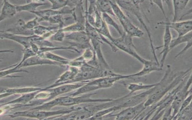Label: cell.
Returning <instances> with one entry per match:
<instances>
[{"instance_id": "obj_6", "label": "cell", "mask_w": 192, "mask_h": 120, "mask_svg": "<svg viewBox=\"0 0 192 120\" xmlns=\"http://www.w3.org/2000/svg\"><path fill=\"white\" fill-rule=\"evenodd\" d=\"M112 82L108 77H103L85 85L77 92V94L84 93L99 89L112 87Z\"/></svg>"}, {"instance_id": "obj_9", "label": "cell", "mask_w": 192, "mask_h": 120, "mask_svg": "<svg viewBox=\"0 0 192 120\" xmlns=\"http://www.w3.org/2000/svg\"><path fill=\"white\" fill-rule=\"evenodd\" d=\"M162 69V68L155 61L154 62L149 60L143 64V69L139 72L127 75L128 79L134 77L142 76L153 72L161 71Z\"/></svg>"}, {"instance_id": "obj_3", "label": "cell", "mask_w": 192, "mask_h": 120, "mask_svg": "<svg viewBox=\"0 0 192 120\" xmlns=\"http://www.w3.org/2000/svg\"><path fill=\"white\" fill-rule=\"evenodd\" d=\"M145 101L135 106L124 108L116 114H110L109 117H115V120H136L146 108L144 105Z\"/></svg>"}, {"instance_id": "obj_16", "label": "cell", "mask_w": 192, "mask_h": 120, "mask_svg": "<svg viewBox=\"0 0 192 120\" xmlns=\"http://www.w3.org/2000/svg\"><path fill=\"white\" fill-rule=\"evenodd\" d=\"M30 2L27 4L21 5H15L17 12L22 11H28L30 12L36 11L38 7L43 4L36 2Z\"/></svg>"}, {"instance_id": "obj_19", "label": "cell", "mask_w": 192, "mask_h": 120, "mask_svg": "<svg viewBox=\"0 0 192 120\" xmlns=\"http://www.w3.org/2000/svg\"><path fill=\"white\" fill-rule=\"evenodd\" d=\"M186 43V45L181 50V51L178 53H177V54L175 56V58H176L182 55L192 46V40Z\"/></svg>"}, {"instance_id": "obj_12", "label": "cell", "mask_w": 192, "mask_h": 120, "mask_svg": "<svg viewBox=\"0 0 192 120\" xmlns=\"http://www.w3.org/2000/svg\"><path fill=\"white\" fill-rule=\"evenodd\" d=\"M3 1L0 15L1 21L5 19L12 17L17 12L15 5L11 4L8 1L4 0Z\"/></svg>"}, {"instance_id": "obj_8", "label": "cell", "mask_w": 192, "mask_h": 120, "mask_svg": "<svg viewBox=\"0 0 192 120\" xmlns=\"http://www.w3.org/2000/svg\"><path fill=\"white\" fill-rule=\"evenodd\" d=\"M140 2V1H124L122 3V6L125 9L131 12L137 17L138 20L145 27L147 32L150 40L151 41H152V39L151 34L147 29V26L145 24L141 15L139 6V4Z\"/></svg>"}, {"instance_id": "obj_1", "label": "cell", "mask_w": 192, "mask_h": 120, "mask_svg": "<svg viewBox=\"0 0 192 120\" xmlns=\"http://www.w3.org/2000/svg\"><path fill=\"white\" fill-rule=\"evenodd\" d=\"M190 67L185 71L174 72L171 66L167 65L165 74L160 81L156 83L153 92L145 101L146 107L151 106L159 101L167 93L184 81L190 74Z\"/></svg>"}, {"instance_id": "obj_5", "label": "cell", "mask_w": 192, "mask_h": 120, "mask_svg": "<svg viewBox=\"0 0 192 120\" xmlns=\"http://www.w3.org/2000/svg\"><path fill=\"white\" fill-rule=\"evenodd\" d=\"M0 32L1 38H7L16 41L22 45L25 48H30L31 42L34 43L42 39L41 37L35 35L31 36H22L4 31H1Z\"/></svg>"}, {"instance_id": "obj_20", "label": "cell", "mask_w": 192, "mask_h": 120, "mask_svg": "<svg viewBox=\"0 0 192 120\" xmlns=\"http://www.w3.org/2000/svg\"><path fill=\"white\" fill-rule=\"evenodd\" d=\"M153 3L156 4L157 5L159 8L161 10L162 14L165 17V18H167L166 16V14L165 10L163 7L162 1L161 0H156V1H151Z\"/></svg>"}, {"instance_id": "obj_21", "label": "cell", "mask_w": 192, "mask_h": 120, "mask_svg": "<svg viewBox=\"0 0 192 120\" xmlns=\"http://www.w3.org/2000/svg\"><path fill=\"white\" fill-rule=\"evenodd\" d=\"M30 48L34 52H36L38 50L37 45L35 43L31 42L30 44Z\"/></svg>"}, {"instance_id": "obj_10", "label": "cell", "mask_w": 192, "mask_h": 120, "mask_svg": "<svg viewBox=\"0 0 192 120\" xmlns=\"http://www.w3.org/2000/svg\"><path fill=\"white\" fill-rule=\"evenodd\" d=\"M25 21L19 19L13 28L8 29L4 31L15 35H22L26 36H31L34 34L33 30L27 29L26 27Z\"/></svg>"}, {"instance_id": "obj_17", "label": "cell", "mask_w": 192, "mask_h": 120, "mask_svg": "<svg viewBox=\"0 0 192 120\" xmlns=\"http://www.w3.org/2000/svg\"><path fill=\"white\" fill-rule=\"evenodd\" d=\"M38 18L35 17L33 19L28 21L26 24V28L28 29H33L35 27L38 26Z\"/></svg>"}, {"instance_id": "obj_13", "label": "cell", "mask_w": 192, "mask_h": 120, "mask_svg": "<svg viewBox=\"0 0 192 120\" xmlns=\"http://www.w3.org/2000/svg\"><path fill=\"white\" fill-rule=\"evenodd\" d=\"M192 40V31L186 35L172 39L169 46V50L170 51L176 46L183 43H186Z\"/></svg>"}, {"instance_id": "obj_4", "label": "cell", "mask_w": 192, "mask_h": 120, "mask_svg": "<svg viewBox=\"0 0 192 120\" xmlns=\"http://www.w3.org/2000/svg\"><path fill=\"white\" fill-rule=\"evenodd\" d=\"M166 19V21L158 22V24L168 25L170 29H172L176 32L178 36L185 35L192 31V20L191 19L175 22H170L167 18Z\"/></svg>"}, {"instance_id": "obj_15", "label": "cell", "mask_w": 192, "mask_h": 120, "mask_svg": "<svg viewBox=\"0 0 192 120\" xmlns=\"http://www.w3.org/2000/svg\"><path fill=\"white\" fill-rule=\"evenodd\" d=\"M192 102L186 107L178 113L173 120H192Z\"/></svg>"}, {"instance_id": "obj_7", "label": "cell", "mask_w": 192, "mask_h": 120, "mask_svg": "<svg viewBox=\"0 0 192 120\" xmlns=\"http://www.w3.org/2000/svg\"><path fill=\"white\" fill-rule=\"evenodd\" d=\"M164 26L165 29L163 36V45L162 46L155 47V50L162 48V51L159 53V55H162L160 63V66L162 68L163 67L166 57L170 52L169 46L172 39L170 29L168 25Z\"/></svg>"}, {"instance_id": "obj_11", "label": "cell", "mask_w": 192, "mask_h": 120, "mask_svg": "<svg viewBox=\"0 0 192 120\" xmlns=\"http://www.w3.org/2000/svg\"><path fill=\"white\" fill-rule=\"evenodd\" d=\"M189 0H172L174 15L172 22L179 21L181 14L188 3Z\"/></svg>"}, {"instance_id": "obj_2", "label": "cell", "mask_w": 192, "mask_h": 120, "mask_svg": "<svg viewBox=\"0 0 192 120\" xmlns=\"http://www.w3.org/2000/svg\"><path fill=\"white\" fill-rule=\"evenodd\" d=\"M187 79L184 85L176 92L170 106L172 120H173L178 113L183 101L189 95L192 94V88L190 89L192 82L191 73Z\"/></svg>"}, {"instance_id": "obj_14", "label": "cell", "mask_w": 192, "mask_h": 120, "mask_svg": "<svg viewBox=\"0 0 192 120\" xmlns=\"http://www.w3.org/2000/svg\"><path fill=\"white\" fill-rule=\"evenodd\" d=\"M156 83L152 84H144L139 83H130L127 85V89L131 93H134L137 91L142 90H147L155 86Z\"/></svg>"}, {"instance_id": "obj_18", "label": "cell", "mask_w": 192, "mask_h": 120, "mask_svg": "<svg viewBox=\"0 0 192 120\" xmlns=\"http://www.w3.org/2000/svg\"><path fill=\"white\" fill-rule=\"evenodd\" d=\"M192 94L189 95L182 103L178 112L187 106L192 102Z\"/></svg>"}]
</instances>
